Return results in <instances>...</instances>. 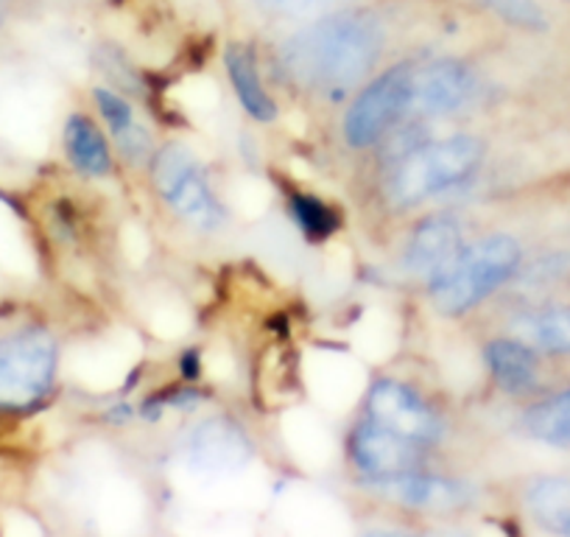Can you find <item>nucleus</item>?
I'll use <instances>...</instances> for the list:
<instances>
[{
    "mask_svg": "<svg viewBox=\"0 0 570 537\" xmlns=\"http://www.w3.org/2000/svg\"><path fill=\"white\" fill-rule=\"evenodd\" d=\"M383 51V29L370 12H336L285 40L279 65L285 76L316 92H342L358 85Z\"/></svg>",
    "mask_w": 570,
    "mask_h": 537,
    "instance_id": "f257e3e1",
    "label": "nucleus"
},
{
    "mask_svg": "<svg viewBox=\"0 0 570 537\" xmlns=\"http://www.w3.org/2000/svg\"><path fill=\"white\" fill-rule=\"evenodd\" d=\"M518 263L520 246L509 235H492V238L479 241L431 283L434 305L448 316L468 314L518 272Z\"/></svg>",
    "mask_w": 570,
    "mask_h": 537,
    "instance_id": "f03ea898",
    "label": "nucleus"
},
{
    "mask_svg": "<svg viewBox=\"0 0 570 537\" xmlns=\"http://www.w3.org/2000/svg\"><path fill=\"white\" fill-rule=\"evenodd\" d=\"M484 160V144L470 135L434 140L400 160L389 179V199L397 207H411L440 191L453 188L475 174Z\"/></svg>",
    "mask_w": 570,
    "mask_h": 537,
    "instance_id": "7ed1b4c3",
    "label": "nucleus"
},
{
    "mask_svg": "<svg viewBox=\"0 0 570 537\" xmlns=\"http://www.w3.org/2000/svg\"><path fill=\"white\" fill-rule=\"evenodd\" d=\"M57 370V342L29 328L0 342V409H29L48 394Z\"/></svg>",
    "mask_w": 570,
    "mask_h": 537,
    "instance_id": "20e7f679",
    "label": "nucleus"
},
{
    "mask_svg": "<svg viewBox=\"0 0 570 537\" xmlns=\"http://www.w3.org/2000/svg\"><path fill=\"white\" fill-rule=\"evenodd\" d=\"M151 172H155V185L163 199H166V205L174 213H179L185 222L202 230L222 227V205H218L205 172H202V166L194 160V155L188 149H183V146H166L155 157V168Z\"/></svg>",
    "mask_w": 570,
    "mask_h": 537,
    "instance_id": "39448f33",
    "label": "nucleus"
},
{
    "mask_svg": "<svg viewBox=\"0 0 570 537\" xmlns=\"http://www.w3.org/2000/svg\"><path fill=\"white\" fill-rule=\"evenodd\" d=\"M411 76L414 68L411 65H400V68L386 70L377 76L358 98H355L353 109L344 120V135L347 144L355 149H366L375 140H381L400 115L409 113L411 107Z\"/></svg>",
    "mask_w": 570,
    "mask_h": 537,
    "instance_id": "423d86ee",
    "label": "nucleus"
},
{
    "mask_svg": "<svg viewBox=\"0 0 570 537\" xmlns=\"http://www.w3.org/2000/svg\"><path fill=\"white\" fill-rule=\"evenodd\" d=\"M370 420L386 426V429L397 431V435L409 437V440L436 442L442 435V423L434 414V409L428 407L425 400L400 381H377L370 392Z\"/></svg>",
    "mask_w": 570,
    "mask_h": 537,
    "instance_id": "0eeeda50",
    "label": "nucleus"
},
{
    "mask_svg": "<svg viewBox=\"0 0 570 537\" xmlns=\"http://www.w3.org/2000/svg\"><path fill=\"white\" fill-rule=\"evenodd\" d=\"M185 459H188L190 470H196L199 476L222 479V476H233L246 468V462L252 459V442L229 420H210L190 435L188 446H185Z\"/></svg>",
    "mask_w": 570,
    "mask_h": 537,
    "instance_id": "6e6552de",
    "label": "nucleus"
},
{
    "mask_svg": "<svg viewBox=\"0 0 570 537\" xmlns=\"http://www.w3.org/2000/svg\"><path fill=\"white\" fill-rule=\"evenodd\" d=\"M353 462L364 470L370 479H389V476L411 473L422 465V442L409 440L386 426L370 423L361 426L353 435Z\"/></svg>",
    "mask_w": 570,
    "mask_h": 537,
    "instance_id": "1a4fd4ad",
    "label": "nucleus"
},
{
    "mask_svg": "<svg viewBox=\"0 0 570 537\" xmlns=\"http://www.w3.org/2000/svg\"><path fill=\"white\" fill-rule=\"evenodd\" d=\"M473 74L462 62L442 59V62L414 68L411 76V107L409 113L445 115L462 107L473 96Z\"/></svg>",
    "mask_w": 570,
    "mask_h": 537,
    "instance_id": "9d476101",
    "label": "nucleus"
},
{
    "mask_svg": "<svg viewBox=\"0 0 570 537\" xmlns=\"http://www.w3.org/2000/svg\"><path fill=\"white\" fill-rule=\"evenodd\" d=\"M464 252L462 227L453 216H434L425 218L420 227L414 230L409 241V252H405V266L411 275L425 277L434 283L442 272L453 266L459 255Z\"/></svg>",
    "mask_w": 570,
    "mask_h": 537,
    "instance_id": "9b49d317",
    "label": "nucleus"
},
{
    "mask_svg": "<svg viewBox=\"0 0 570 537\" xmlns=\"http://www.w3.org/2000/svg\"><path fill=\"white\" fill-rule=\"evenodd\" d=\"M370 490H375L383 498H392V501L420 509H459L473 501V490L462 485V481L425 476L420 470L389 476V479H372Z\"/></svg>",
    "mask_w": 570,
    "mask_h": 537,
    "instance_id": "f8f14e48",
    "label": "nucleus"
},
{
    "mask_svg": "<svg viewBox=\"0 0 570 537\" xmlns=\"http://www.w3.org/2000/svg\"><path fill=\"white\" fill-rule=\"evenodd\" d=\"M487 364L495 381L509 392H525L537 383L534 350L520 339H495L487 348Z\"/></svg>",
    "mask_w": 570,
    "mask_h": 537,
    "instance_id": "ddd939ff",
    "label": "nucleus"
},
{
    "mask_svg": "<svg viewBox=\"0 0 570 537\" xmlns=\"http://www.w3.org/2000/svg\"><path fill=\"white\" fill-rule=\"evenodd\" d=\"M227 70L229 79H233L235 96L244 104L246 113L255 120H272L277 115V107L268 98V92L263 90L261 76H257L255 57L249 53V48L244 46H229L227 48Z\"/></svg>",
    "mask_w": 570,
    "mask_h": 537,
    "instance_id": "4468645a",
    "label": "nucleus"
},
{
    "mask_svg": "<svg viewBox=\"0 0 570 537\" xmlns=\"http://www.w3.org/2000/svg\"><path fill=\"white\" fill-rule=\"evenodd\" d=\"M514 336L546 353H570V305L568 309L534 311L512 325Z\"/></svg>",
    "mask_w": 570,
    "mask_h": 537,
    "instance_id": "2eb2a0df",
    "label": "nucleus"
},
{
    "mask_svg": "<svg viewBox=\"0 0 570 537\" xmlns=\"http://www.w3.org/2000/svg\"><path fill=\"white\" fill-rule=\"evenodd\" d=\"M65 146L79 172L90 174V177H104L109 172V149L104 144L101 131L81 115H73L65 126Z\"/></svg>",
    "mask_w": 570,
    "mask_h": 537,
    "instance_id": "dca6fc26",
    "label": "nucleus"
},
{
    "mask_svg": "<svg viewBox=\"0 0 570 537\" xmlns=\"http://www.w3.org/2000/svg\"><path fill=\"white\" fill-rule=\"evenodd\" d=\"M529 509L546 529L570 535V479H540L529 487Z\"/></svg>",
    "mask_w": 570,
    "mask_h": 537,
    "instance_id": "f3484780",
    "label": "nucleus"
},
{
    "mask_svg": "<svg viewBox=\"0 0 570 537\" xmlns=\"http://www.w3.org/2000/svg\"><path fill=\"white\" fill-rule=\"evenodd\" d=\"M96 101L101 107L112 135L118 138L124 155L131 157V160H140V157L149 155V135H146L142 126L135 124V115H131L129 104L109 90H96Z\"/></svg>",
    "mask_w": 570,
    "mask_h": 537,
    "instance_id": "a211bd4d",
    "label": "nucleus"
},
{
    "mask_svg": "<svg viewBox=\"0 0 570 537\" xmlns=\"http://www.w3.org/2000/svg\"><path fill=\"white\" fill-rule=\"evenodd\" d=\"M525 431L548 446L570 448V389L525 414Z\"/></svg>",
    "mask_w": 570,
    "mask_h": 537,
    "instance_id": "6ab92c4d",
    "label": "nucleus"
},
{
    "mask_svg": "<svg viewBox=\"0 0 570 537\" xmlns=\"http://www.w3.org/2000/svg\"><path fill=\"white\" fill-rule=\"evenodd\" d=\"M294 216L308 238H327L336 230V213L314 196H294Z\"/></svg>",
    "mask_w": 570,
    "mask_h": 537,
    "instance_id": "aec40b11",
    "label": "nucleus"
},
{
    "mask_svg": "<svg viewBox=\"0 0 570 537\" xmlns=\"http://www.w3.org/2000/svg\"><path fill=\"white\" fill-rule=\"evenodd\" d=\"M481 3L509 23L523 26V29H542L546 26V14L540 12L534 0H481Z\"/></svg>",
    "mask_w": 570,
    "mask_h": 537,
    "instance_id": "412c9836",
    "label": "nucleus"
},
{
    "mask_svg": "<svg viewBox=\"0 0 570 537\" xmlns=\"http://www.w3.org/2000/svg\"><path fill=\"white\" fill-rule=\"evenodd\" d=\"M263 9L288 18H305V14H322L331 9L342 7L344 0H257Z\"/></svg>",
    "mask_w": 570,
    "mask_h": 537,
    "instance_id": "4be33fe9",
    "label": "nucleus"
}]
</instances>
